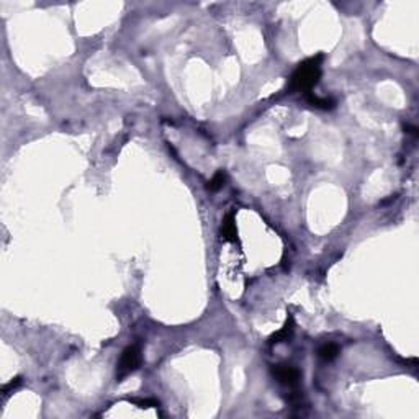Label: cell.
I'll return each mask as SVG.
<instances>
[{
  "instance_id": "4",
  "label": "cell",
  "mask_w": 419,
  "mask_h": 419,
  "mask_svg": "<svg viewBox=\"0 0 419 419\" xmlns=\"http://www.w3.org/2000/svg\"><path fill=\"white\" fill-rule=\"evenodd\" d=\"M221 234L226 241H231V243H236V241H238V229H236L234 213H228V215L225 216V220H223Z\"/></svg>"
},
{
  "instance_id": "5",
  "label": "cell",
  "mask_w": 419,
  "mask_h": 419,
  "mask_svg": "<svg viewBox=\"0 0 419 419\" xmlns=\"http://www.w3.org/2000/svg\"><path fill=\"white\" fill-rule=\"evenodd\" d=\"M339 355V345L334 342H326L318 349V357L323 362H331Z\"/></svg>"
},
{
  "instance_id": "10",
  "label": "cell",
  "mask_w": 419,
  "mask_h": 419,
  "mask_svg": "<svg viewBox=\"0 0 419 419\" xmlns=\"http://www.w3.org/2000/svg\"><path fill=\"white\" fill-rule=\"evenodd\" d=\"M136 401V399H135ZM136 403L141 406V408H149V406H157V403L156 401H153V399H139V401H136Z\"/></svg>"
},
{
  "instance_id": "6",
  "label": "cell",
  "mask_w": 419,
  "mask_h": 419,
  "mask_svg": "<svg viewBox=\"0 0 419 419\" xmlns=\"http://www.w3.org/2000/svg\"><path fill=\"white\" fill-rule=\"evenodd\" d=\"M293 334V319L288 318L285 326L280 329V331L275 333L272 337H270V344H280V342H287Z\"/></svg>"
},
{
  "instance_id": "9",
  "label": "cell",
  "mask_w": 419,
  "mask_h": 419,
  "mask_svg": "<svg viewBox=\"0 0 419 419\" xmlns=\"http://www.w3.org/2000/svg\"><path fill=\"white\" fill-rule=\"evenodd\" d=\"M20 383H22V380H20V378H15V380H12L10 383H8V385H5V387H4V393L7 395V393H8V390L16 388V387L20 385Z\"/></svg>"
},
{
  "instance_id": "3",
  "label": "cell",
  "mask_w": 419,
  "mask_h": 419,
  "mask_svg": "<svg viewBox=\"0 0 419 419\" xmlns=\"http://www.w3.org/2000/svg\"><path fill=\"white\" fill-rule=\"evenodd\" d=\"M272 375L279 383H282V385L293 388L298 385L301 373L297 367H293V365L280 363V365H274L272 367Z\"/></svg>"
},
{
  "instance_id": "8",
  "label": "cell",
  "mask_w": 419,
  "mask_h": 419,
  "mask_svg": "<svg viewBox=\"0 0 419 419\" xmlns=\"http://www.w3.org/2000/svg\"><path fill=\"white\" fill-rule=\"evenodd\" d=\"M225 182H226V175H225V172H223V171H218V172L215 174V177H213V179L208 182V190H211V192H218L220 189H223V185H225Z\"/></svg>"
},
{
  "instance_id": "2",
  "label": "cell",
  "mask_w": 419,
  "mask_h": 419,
  "mask_svg": "<svg viewBox=\"0 0 419 419\" xmlns=\"http://www.w3.org/2000/svg\"><path fill=\"white\" fill-rule=\"evenodd\" d=\"M141 363V349L138 344H133L123 351L120 362L117 365V380H123L130 373L135 372Z\"/></svg>"
},
{
  "instance_id": "7",
  "label": "cell",
  "mask_w": 419,
  "mask_h": 419,
  "mask_svg": "<svg viewBox=\"0 0 419 419\" xmlns=\"http://www.w3.org/2000/svg\"><path fill=\"white\" fill-rule=\"evenodd\" d=\"M305 97H306V102L309 105H313V106H316V108H321V110H331V108H334V105H336L334 100H331V99H321V97L315 95L313 92L306 94Z\"/></svg>"
},
{
  "instance_id": "1",
  "label": "cell",
  "mask_w": 419,
  "mask_h": 419,
  "mask_svg": "<svg viewBox=\"0 0 419 419\" xmlns=\"http://www.w3.org/2000/svg\"><path fill=\"white\" fill-rule=\"evenodd\" d=\"M321 62H323V54H318L315 58H309L303 61L295 69L290 79V90L300 92L303 95L309 94L313 87L321 79Z\"/></svg>"
}]
</instances>
